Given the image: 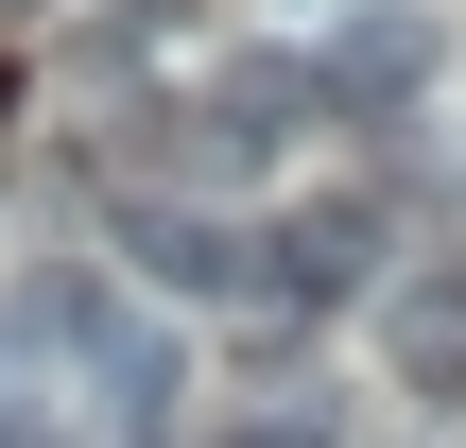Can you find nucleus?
I'll return each instance as SVG.
<instances>
[{
    "instance_id": "39448f33",
    "label": "nucleus",
    "mask_w": 466,
    "mask_h": 448,
    "mask_svg": "<svg viewBox=\"0 0 466 448\" xmlns=\"http://www.w3.org/2000/svg\"><path fill=\"white\" fill-rule=\"evenodd\" d=\"M0 17H17V0H0Z\"/></svg>"
},
{
    "instance_id": "f03ea898",
    "label": "nucleus",
    "mask_w": 466,
    "mask_h": 448,
    "mask_svg": "<svg viewBox=\"0 0 466 448\" xmlns=\"http://www.w3.org/2000/svg\"><path fill=\"white\" fill-rule=\"evenodd\" d=\"M259 259H277L294 294H363V276H380V207H363V190H329V207H294Z\"/></svg>"
},
{
    "instance_id": "7ed1b4c3",
    "label": "nucleus",
    "mask_w": 466,
    "mask_h": 448,
    "mask_svg": "<svg viewBox=\"0 0 466 448\" xmlns=\"http://www.w3.org/2000/svg\"><path fill=\"white\" fill-rule=\"evenodd\" d=\"M138 276H156V294H242V224H208V207H138Z\"/></svg>"
},
{
    "instance_id": "20e7f679",
    "label": "nucleus",
    "mask_w": 466,
    "mask_h": 448,
    "mask_svg": "<svg viewBox=\"0 0 466 448\" xmlns=\"http://www.w3.org/2000/svg\"><path fill=\"white\" fill-rule=\"evenodd\" d=\"M380 345H398V380H415V397H466V294L415 276V294L380 311Z\"/></svg>"
},
{
    "instance_id": "423d86ee",
    "label": "nucleus",
    "mask_w": 466,
    "mask_h": 448,
    "mask_svg": "<svg viewBox=\"0 0 466 448\" xmlns=\"http://www.w3.org/2000/svg\"><path fill=\"white\" fill-rule=\"evenodd\" d=\"M0 448H17V432H0Z\"/></svg>"
},
{
    "instance_id": "f257e3e1",
    "label": "nucleus",
    "mask_w": 466,
    "mask_h": 448,
    "mask_svg": "<svg viewBox=\"0 0 466 448\" xmlns=\"http://www.w3.org/2000/svg\"><path fill=\"white\" fill-rule=\"evenodd\" d=\"M311 69H329L346 104H415V69H432V17H415V0H346Z\"/></svg>"
}]
</instances>
